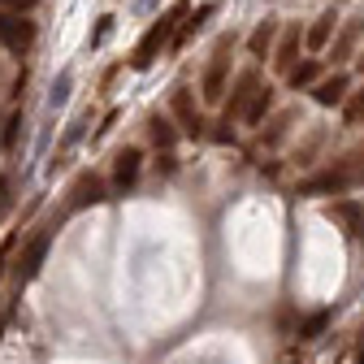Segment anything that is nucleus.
<instances>
[{
    "label": "nucleus",
    "mask_w": 364,
    "mask_h": 364,
    "mask_svg": "<svg viewBox=\"0 0 364 364\" xmlns=\"http://www.w3.org/2000/svg\"><path fill=\"white\" fill-rule=\"evenodd\" d=\"M351 187H364V148L338 156V161H334L330 169H321V173L304 178L299 187H295V196H338V191H351Z\"/></svg>",
    "instance_id": "f257e3e1"
},
{
    "label": "nucleus",
    "mask_w": 364,
    "mask_h": 364,
    "mask_svg": "<svg viewBox=\"0 0 364 364\" xmlns=\"http://www.w3.org/2000/svg\"><path fill=\"white\" fill-rule=\"evenodd\" d=\"M187 18V0H173V5L144 31V39L134 43V53H130V70H148L156 57H161V48H169L173 43V31H178V22Z\"/></svg>",
    "instance_id": "f03ea898"
},
{
    "label": "nucleus",
    "mask_w": 364,
    "mask_h": 364,
    "mask_svg": "<svg viewBox=\"0 0 364 364\" xmlns=\"http://www.w3.org/2000/svg\"><path fill=\"white\" fill-rule=\"evenodd\" d=\"M57 230H61V217H57V221H43L39 230L22 243V252H18V260H14V282H18V287H26V282L39 278V269H43V260H48V247H53Z\"/></svg>",
    "instance_id": "7ed1b4c3"
},
{
    "label": "nucleus",
    "mask_w": 364,
    "mask_h": 364,
    "mask_svg": "<svg viewBox=\"0 0 364 364\" xmlns=\"http://www.w3.org/2000/svg\"><path fill=\"white\" fill-rule=\"evenodd\" d=\"M235 43H239L235 31L217 35V43H213V61H208V70H204V78H200V96H204V105H221V96H225V78H230V53H235Z\"/></svg>",
    "instance_id": "20e7f679"
},
{
    "label": "nucleus",
    "mask_w": 364,
    "mask_h": 364,
    "mask_svg": "<svg viewBox=\"0 0 364 364\" xmlns=\"http://www.w3.org/2000/svg\"><path fill=\"white\" fill-rule=\"evenodd\" d=\"M0 48H5L9 57H26L35 48V22L26 14L0 9Z\"/></svg>",
    "instance_id": "39448f33"
},
{
    "label": "nucleus",
    "mask_w": 364,
    "mask_h": 364,
    "mask_svg": "<svg viewBox=\"0 0 364 364\" xmlns=\"http://www.w3.org/2000/svg\"><path fill=\"white\" fill-rule=\"evenodd\" d=\"M109 191H105V178L82 169L74 182H70V200H65V213H78V208H91V204H105Z\"/></svg>",
    "instance_id": "423d86ee"
},
{
    "label": "nucleus",
    "mask_w": 364,
    "mask_h": 364,
    "mask_svg": "<svg viewBox=\"0 0 364 364\" xmlns=\"http://www.w3.org/2000/svg\"><path fill=\"white\" fill-rule=\"evenodd\" d=\"M169 109H173V117H178V126H182V134H187V139H204V126H208V122L200 117V109H196V100H191L187 87H173Z\"/></svg>",
    "instance_id": "0eeeda50"
},
{
    "label": "nucleus",
    "mask_w": 364,
    "mask_h": 364,
    "mask_svg": "<svg viewBox=\"0 0 364 364\" xmlns=\"http://www.w3.org/2000/svg\"><path fill=\"white\" fill-rule=\"evenodd\" d=\"M360 39H364V18L343 22V31H334V39L326 43V48H330V61H334V65L351 61V57H355V48H360Z\"/></svg>",
    "instance_id": "6e6552de"
},
{
    "label": "nucleus",
    "mask_w": 364,
    "mask_h": 364,
    "mask_svg": "<svg viewBox=\"0 0 364 364\" xmlns=\"http://www.w3.org/2000/svg\"><path fill=\"white\" fill-rule=\"evenodd\" d=\"M347 91H351V74H347V70H334L330 78L321 74V78L312 82V100L321 105V109H334V105H343Z\"/></svg>",
    "instance_id": "1a4fd4ad"
},
{
    "label": "nucleus",
    "mask_w": 364,
    "mask_h": 364,
    "mask_svg": "<svg viewBox=\"0 0 364 364\" xmlns=\"http://www.w3.org/2000/svg\"><path fill=\"white\" fill-rule=\"evenodd\" d=\"M139 169H144V152L139 148H122L117 156H113V191H130L134 182H139Z\"/></svg>",
    "instance_id": "9d476101"
},
{
    "label": "nucleus",
    "mask_w": 364,
    "mask_h": 364,
    "mask_svg": "<svg viewBox=\"0 0 364 364\" xmlns=\"http://www.w3.org/2000/svg\"><path fill=\"white\" fill-rule=\"evenodd\" d=\"M326 217L343 225L347 239H364V208H360V200H334V204H326Z\"/></svg>",
    "instance_id": "9b49d317"
},
{
    "label": "nucleus",
    "mask_w": 364,
    "mask_h": 364,
    "mask_svg": "<svg viewBox=\"0 0 364 364\" xmlns=\"http://www.w3.org/2000/svg\"><path fill=\"white\" fill-rule=\"evenodd\" d=\"M299 48H304V31H299V26H287V31L278 35V48H273V70L287 74V70L299 61Z\"/></svg>",
    "instance_id": "f8f14e48"
},
{
    "label": "nucleus",
    "mask_w": 364,
    "mask_h": 364,
    "mask_svg": "<svg viewBox=\"0 0 364 364\" xmlns=\"http://www.w3.org/2000/svg\"><path fill=\"white\" fill-rule=\"evenodd\" d=\"M334 31H338V14L326 9L321 18H316V22L304 31V48H308V53H326V43L334 39Z\"/></svg>",
    "instance_id": "ddd939ff"
},
{
    "label": "nucleus",
    "mask_w": 364,
    "mask_h": 364,
    "mask_svg": "<svg viewBox=\"0 0 364 364\" xmlns=\"http://www.w3.org/2000/svg\"><path fill=\"white\" fill-rule=\"evenodd\" d=\"M256 87H260V70H243L239 82H235V91H230V100H225V122H235V117L243 113V105L252 100Z\"/></svg>",
    "instance_id": "4468645a"
},
{
    "label": "nucleus",
    "mask_w": 364,
    "mask_h": 364,
    "mask_svg": "<svg viewBox=\"0 0 364 364\" xmlns=\"http://www.w3.org/2000/svg\"><path fill=\"white\" fill-rule=\"evenodd\" d=\"M213 14H217V5H213V0H208V5H200L196 14H187V22H182V26L173 31V48H187V43H191V39H196V35H200L208 22H213Z\"/></svg>",
    "instance_id": "2eb2a0df"
},
{
    "label": "nucleus",
    "mask_w": 364,
    "mask_h": 364,
    "mask_svg": "<svg viewBox=\"0 0 364 364\" xmlns=\"http://www.w3.org/2000/svg\"><path fill=\"white\" fill-rule=\"evenodd\" d=\"M278 31H282V26H278V18H264V22L247 35V53L264 61V57H269V48H273V39H278Z\"/></svg>",
    "instance_id": "dca6fc26"
},
{
    "label": "nucleus",
    "mask_w": 364,
    "mask_h": 364,
    "mask_svg": "<svg viewBox=\"0 0 364 364\" xmlns=\"http://www.w3.org/2000/svg\"><path fill=\"white\" fill-rule=\"evenodd\" d=\"M269 109H273V87H269V82H260V87L252 91V100L243 105V113H239V117H243L247 126H260Z\"/></svg>",
    "instance_id": "f3484780"
},
{
    "label": "nucleus",
    "mask_w": 364,
    "mask_h": 364,
    "mask_svg": "<svg viewBox=\"0 0 364 364\" xmlns=\"http://www.w3.org/2000/svg\"><path fill=\"white\" fill-rule=\"evenodd\" d=\"M316 78H321V61H316V57H304V61H295V65L287 70V82H291L295 91H304V87H312Z\"/></svg>",
    "instance_id": "a211bd4d"
},
{
    "label": "nucleus",
    "mask_w": 364,
    "mask_h": 364,
    "mask_svg": "<svg viewBox=\"0 0 364 364\" xmlns=\"http://www.w3.org/2000/svg\"><path fill=\"white\" fill-rule=\"evenodd\" d=\"M148 139H152L156 148H165V152L173 148V139H178V130H173V122H169L165 113H152V117H148Z\"/></svg>",
    "instance_id": "6ab92c4d"
},
{
    "label": "nucleus",
    "mask_w": 364,
    "mask_h": 364,
    "mask_svg": "<svg viewBox=\"0 0 364 364\" xmlns=\"http://www.w3.org/2000/svg\"><path fill=\"white\" fill-rule=\"evenodd\" d=\"M326 326H330V308H321V312H312L308 321L299 326V338H304V343H312V338H321V334H326Z\"/></svg>",
    "instance_id": "aec40b11"
},
{
    "label": "nucleus",
    "mask_w": 364,
    "mask_h": 364,
    "mask_svg": "<svg viewBox=\"0 0 364 364\" xmlns=\"http://www.w3.org/2000/svg\"><path fill=\"white\" fill-rule=\"evenodd\" d=\"M343 122L347 126L364 122V91H347V96H343Z\"/></svg>",
    "instance_id": "412c9836"
},
{
    "label": "nucleus",
    "mask_w": 364,
    "mask_h": 364,
    "mask_svg": "<svg viewBox=\"0 0 364 364\" xmlns=\"http://www.w3.org/2000/svg\"><path fill=\"white\" fill-rule=\"evenodd\" d=\"M70 87H74V70H61V74L53 78V91H48V105H53V109L70 100Z\"/></svg>",
    "instance_id": "4be33fe9"
},
{
    "label": "nucleus",
    "mask_w": 364,
    "mask_h": 364,
    "mask_svg": "<svg viewBox=\"0 0 364 364\" xmlns=\"http://www.w3.org/2000/svg\"><path fill=\"white\" fill-rule=\"evenodd\" d=\"M295 117H299L295 109H287V113H278V117H273V122H269V134H264V144H278L282 134L291 130V122H295Z\"/></svg>",
    "instance_id": "5701e85b"
},
{
    "label": "nucleus",
    "mask_w": 364,
    "mask_h": 364,
    "mask_svg": "<svg viewBox=\"0 0 364 364\" xmlns=\"http://www.w3.org/2000/svg\"><path fill=\"white\" fill-rule=\"evenodd\" d=\"M87 122H91V113H82V117H74L70 126H65V134H61V148H74L82 134H87Z\"/></svg>",
    "instance_id": "b1692460"
},
{
    "label": "nucleus",
    "mask_w": 364,
    "mask_h": 364,
    "mask_svg": "<svg viewBox=\"0 0 364 364\" xmlns=\"http://www.w3.org/2000/svg\"><path fill=\"white\" fill-rule=\"evenodd\" d=\"M22 126H26V117H22V113H9V122H5V134H0V148H5V152L18 144V130H22Z\"/></svg>",
    "instance_id": "393cba45"
},
{
    "label": "nucleus",
    "mask_w": 364,
    "mask_h": 364,
    "mask_svg": "<svg viewBox=\"0 0 364 364\" xmlns=\"http://www.w3.org/2000/svg\"><path fill=\"white\" fill-rule=\"evenodd\" d=\"M113 22H117V18H113V14H105V18H100V22H96V31H91V48H100V43H105V39H109V35H113Z\"/></svg>",
    "instance_id": "a878e982"
},
{
    "label": "nucleus",
    "mask_w": 364,
    "mask_h": 364,
    "mask_svg": "<svg viewBox=\"0 0 364 364\" xmlns=\"http://www.w3.org/2000/svg\"><path fill=\"white\" fill-rule=\"evenodd\" d=\"M39 5V0H0V9H9V14H31Z\"/></svg>",
    "instance_id": "bb28decb"
},
{
    "label": "nucleus",
    "mask_w": 364,
    "mask_h": 364,
    "mask_svg": "<svg viewBox=\"0 0 364 364\" xmlns=\"http://www.w3.org/2000/svg\"><path fill=\"white\" fill-rule=\"evenodd\" d=\"M5 208H9V178H0V217H5Z\"/></svg>",
    "instance_id": "cd10ccee"
},
{
    "label": "nucleus",
    "mask_w": 364,
    "mask_h": 364,
    "mask_svg": "<svg viewBox=\"0 0 364 364\" xmlns=\"http://www.w3.org/2000/svg\"><path fill=\"white\" fill-rule=\"evenodd\" d=\"M173 169H178V165H173V156H169V152H165V156H161V161H156V173H173Z\"/></svg>",
    "instance_id": "c85d7f7f"
},
{
    "label": "nucleus",
    "mask_w": 364,
    "mask_h": 364,
    "mask_svg": "<svg viewBox=\"0 0 364 364\" xmlns=\"http://www.w3.org/2000/svg\"><path fill=\"white\" fill-rule=\"evenodd\" d=\"M5 326H9V308H0V334H5Z\"/></svg>",
    "instance_id": "c756f323"
},
{
    "label": "nucleus",
    "mask_w": 364,
    "mask_h": 364,
    "mask_svg": "<svg viewBox=\"0 0 364 364\" xmlns=\"http://www.w3.org/2000/svg\"><path fill=\"white\" fill-rule=\"evenodd\" d=\"M282 364H299V360H295V355H287V360H282Z\"/></svg>",
    "instance_id": "7c9ffc66"
},
{
    "label": "nucleus",
    "mask_w": 364,
    "mask_h": 364,
    "mask_svg": "<svg viewBox=\"0 0 364 364\" xmlns=\"http://www.w3.org/2000/svg\"><path fill=\"white\" fill-rule=\"evenodd\" d=\"M355 57H360V74H364V53H355Z\"/></svg>",
    "instance_id": "2f4dec72"
},
{
    "label": "nucleus",
    "mask_w": 364,
    "mask_h": 364,
    "mask_svg": "<svg viewBox=\"0 0 364 364\" xmlns=\"http://www.w3.org/2000/svg\"><path fill=\"white\" fill-rule=\"evenodd\" d=\"M355 364H364V347H360V355H355Z\"/></svg>",
    "instance_id": "473e14b6"
},
{
    "label": "nucleus",
    "mask_w": 364,
    "mask_h": 364,
    "mask_svg": "<svg viewBox=\"0 0 364 364\" xmlns=\"http://www.w3.org/2000/svg\"><path fill=\"white\" fill-rule=\"evenodd\" d=\"M152 5H156V0H144V9H152Z\"/></svg>",
    "instance_id": "72a5a7b5"
}]
</instances>
